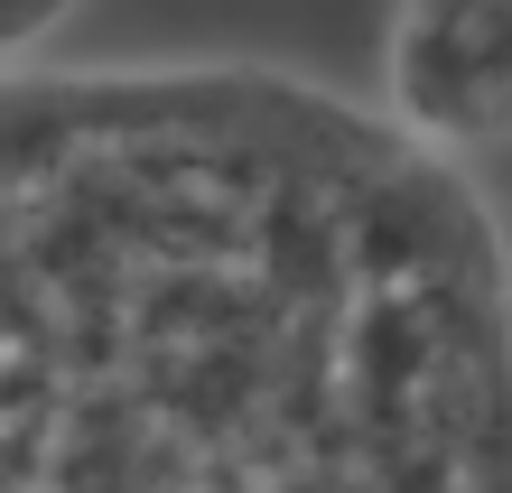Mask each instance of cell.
I'll list each match as a JSON object with an SVG mask.
<instances>
[{
  "mask_svg": "<svg viewBox=\"0 0 512 493\" xmlns=\"http://www.w3.org/2000/svg\"><path fill=\"white\" fill-rule=\"evenodd\" d=\"M391 94L438 140H494L503 94H512V10L401 19V38H391Z\"/></svg>",
  "mask_w": 512,
  "mask_h": 493,
  "instance_id": "obj_1",
  "label": "cell"
},
{
  "mask_svg": "<svg viewBox=\"0 0 512 493\" xmlns=\"http://www.w3.org/2000/svg\"><path fill=\"white\" fill-rule=\"evenodd\" d=\"M475 10H512V0H401V19H475Z\"/></svg>",
  "mask_w": 512,
  "mask_h": 493,
  "instance_id": "obj_3",
  "label": "cell"
},
{
  "mask_svg": "<svg viewBox=\"0 0 512 493\" xmlns=\"http://www.w3.org/2000/svg\"><path fill=\"white\" fill-rule=\"evenodd\" d=\"M75 0H0V56H19V47H38L56 19H66Z\"/></svg>",
  "mask_w": 512,
  "mask_h": 493,
  "instance_id": "obj_2",
  "label": "cell"
}]
</instances>
